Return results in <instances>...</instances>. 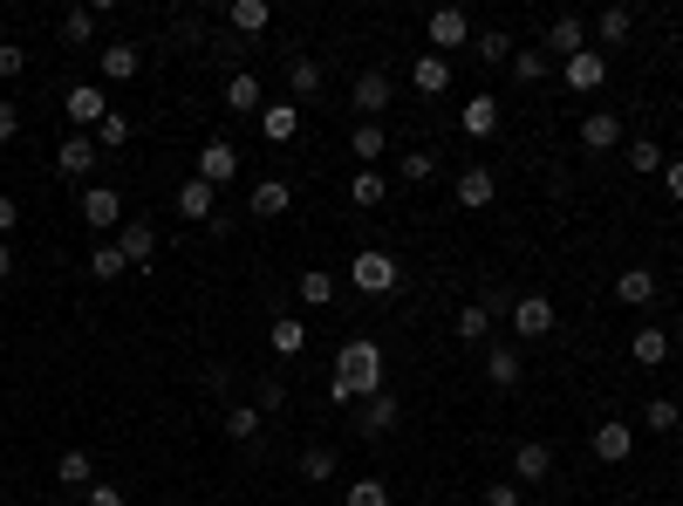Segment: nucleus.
<instances>
[{
  "label": "nucleus",
  "mask_w": 683,
  "mask_h": 506,
  "mask_svg": "<svg viewBox=\"0 0 683 506\" xmlns=\"http://www.w3.org/2000/svg\"><path fill=\"white\" fill-rule=\"evenodd\" d=\"M459 123H465V131H472V137H492V131H499V96H472V104H465V117H459Z\"/></svg>",
  "instance_id": "obj_30"
},
{
  "label": "nucleus",
  "mask_w": 683,
  "mask_h": 506,
  "mask_svg": "<svg viewBox=\"0 0 683 506\" xmlns=\"http://www.w3.org/2000/svg\"><path fill=\"white\" fill-rule=\"evenodd\" d=\"M89 506H123V486H110V479H96V486H89Z\"/></svg>",
  "instance_id": "obj_51"
},
{
  "label": "nucleus",
  "mask_w": 683,
  "mask_h": 506,
  "mask_svg": "<svg viewBox=\"0 0 683 506\" xmlns=\"http://www.w3.org/2000/svg\"><path fill=\"white\" fill-rule=\"evenodd\" d=\"M349 104L369 110V123H376V110H390V75L383 69H363L356 83H349Z\"/></svg>",
  "instance_id": "obj_10"
},
{
  "label": "nucleus",
  "mask_w": 683,
  "mask_h": 506,
  "mask_svg": "<svg viewBox=\"0 0 683 506\" xmlns=\"http://www.w3.org/2000/svg\"><path fill=\"white\" fill-rule=\"evenodd\" d=\"M21 69H28V48H21V41H0V83H14Z\"/></svg>",
  "instance_id": "obj_47"
},
{
  "label": "nucleus",
  "mask_w": 683,
  "mask_h": 506,
  "mask_svg": "<svg viewBox=\"0 0 683 506\" xmlns=\"http://www.w3.org/2000/svg\"><path fill=\"white\" fill-rule=\"evenodd\" d=\"M376 390H390V363H383V342L369 336H349L336 349V376H328V403H363Z\"/></svg>",
  "instance_id": "obj_1"
},
{
  "label": "nucleus",
  "mask_w": 683,
  "mask_h": 506,
  "mask_svg": "<svg viewBox=\"0 0 683 506\" xmlns=\"http://www.w3.org/2000/svg\"><path fill=\"white\" fill-rule=\"evenodd\" d=\"M676 336H683V315H676Z\"/></svg>",
  "instance_id": "obj_56"
},
{
  "label": "nucleus",
  "mask_w": 683,
  "mask_h": 506,
  "mask_svg": "<svg viewBox=\"0 0 683 506\" xmlns=\"http://www.w3.org/2000/svg\"><path fill=\"white\" fill-rule=\"evenodd\" d=\"M588 445H595V459H601V466H622L629 451H636V432H629L622 418H609V424H595V438H588Z\"/></svg>",
  "instance_id": "obj_9"
},
{
  "label": "nucleus",
  "mask_w": 683,
  "mask_h": 506,
  "mask_svg": "<svg viewBox=\"0 0 683 506\" xmlns=\"http://www.w3.org/2000/svg\"><path fill=\"white\" fill-rule=\"evenodd\" d=\"M294 131H301V110H294V104H267V110H260V137H267V144H288Z\"/></svg>",
  "instance_id": "obj_23"
},
{
  "label": "nucleus",
  "mask_w": 683,
  "mask_h": 506,
  "mask_svg": "<svg viewBox=\"0 0 683 506\" xmlns=\"http://www.w3.org/2000/svg\"><path fill=\"white\" fill-rule=\"evenodd\" d=\"M349 198H356V206H383V198H390L383 171H356V179H349Z\"/></svg>",
  "instance_id": "obj_35"
},
{
  "label": "nucleus",
  "mask_w": 683,
  "mask_h": 506,
  "mask_svg": "<svg viewBox=\"0 0 683 506\" xmlns=\"http://www.w3.org/2000/svg\"><path fill=\"white\" fill-rule=\"evenodd\" d=\"M192 179H206L212 192H219V185H233V179H240V150L225 144V137H212L206 150H198V171H192Z\"/></svg>",
  "instance_id": "obj_3"
},
{
  "label": "nucleus",
  "mask_w": 683,
  "mask_h": 506,
  "mask_svg": "<svg viewBox=\"0 0 683 506\" xmlns=\"http://www.w3.org/2000/svg\"><path fill=\"white\" fill-rule=\"evenodd\" d=\"M472 48H478V62H505V56H513V41H505V35H472Z\"/></svg>",
  "instance_id": "obj_48"
},
{
  "label": "nucleus",
  "mask_w": 683,
  "mask_h": 506,
  "mask_svg": "<svg viewBox=\"0 0 683 506\" xmlns=\"http://www.w3.org/2000/svg\"><path fill=\"white\" fill-rule=\"evenodd\" d=\"M547 472H553V451H547L540 438H526V445L513 451V479H520V486H547Z\"/></svg>",
  "instance_id": "obj_14"
},
{
  "label": "nucleus",
  "mask_w": 683,
  "mask_h": 506,
  "mask_svg": "<svg viewBox=\"0 0 683 506\" xmlns=\"http://www.w3.org/2000/svg\"><path fill=\"white\" fill-rule=\"evenodd\" d=\"M451 336H459V342H486L492 336V315L472 301V309H459V328H451Z\"/></svg>",
  "instance_id": "obj_40"
},
{
  "label": "nucleus",
  "mask_w": 683,
  "mask_h": 506,
  "mask_svg": "<svg viewBox=\"0 0 683 506\" xmlns=\"http://www.w3.org/2000/svg\"><path fill=\"white\" fill-rule=\"evenodd\" d=\"M513 75H520V83H547V56H534V48H513Z\"/></svg>",
  "instance_id": "obj_44"
},
{
  "label": "nucleus",
  "mask_w": 683,
  "mask_h": 506,
  "mask_svg": "<svg viewBox=\"0 0 683 506\" xmlns=\"http://www.w3.org/2000/svg\"><path fill=\"white\" fill-rule=\"evenodd\" d=\"M56 479H62V486H75V493H89L96 486V466H89V451H62V459H56Z\"/></svg>",
  "instance_id": "obj_25"
},
{
  "label": "nucleus",
  "mask_w": 683,
  "mask_h": 506,
  "mask_svg": "<svg viewBox=\"0 0 683 506\" xmlns=\"http://www.w3.org/2000/svg\"><path fill=\"white\" fill-rule=\"evenodd\" d=\"M629 171L656 179V171H663V144H656V137H636V144H629Z\"/></svg>",
  "instance_id": "obj_38"
},
{
  "label": "nucleus",
  "mask_w": 683,
  "mask_h": 506,
  "mask_svg": "<svg viewBox=\"0 0 683 506\" xmlns=\"http://www.w3.org/2000/svg\"><path fill=\"white\" fill-rule=\"evenodd\" d=\"M301 479H315V486H321V479H336V451L308 445V451H301Z\"/></svg>",
  "instance_id": "obj_42"
},
{
  "label": "nucleus",
  "mask_w": 683,
  "mask_h": 506,
  "mask_svg": "<svg viewBox=\"0 0 683 506\" xmlns=\"http://www.w3.org/2000/svg\"><path fill=\"white\" fill-rule=\"evenodd\" d=\"M117 253L131 267H150V253H158V226H144V219H123V233H117Z\"/></svg>",
  "instance_id": "obj_12"
},
{
  "label": "nucleus",
  "mask_w": 683,
  "mask_h": 506,
  "mask_svg": "<svg viewBox=\"0 0 683 506\" xmlns=\"http://www.w3.org/2000/svg\"><path fill=\"white\" fill-rule=\"evenodd\" d=\"M526 493H520V479H492L486 486V506H520Z\"/></svg>",
  "instance_id": "obj_49"
},
{
  "label": "nucleus",
  "mask_w": 683,
  "mask_h": 506,
  "mask_svg": "<svg viewBox=\"0 0 683 506\" xmlns=\"http://www.w3.org/2000/svg\"><path fill=\"white\" fill-rule=\"evenodd\" d=\"M89 274L96 281H123V274H131V261H123L117 246H96V261H89Z\"/></svg>",
  "instance_id": "obj_43"
},
{
  "label": "nucleus",
  "mask_w": 683,
  "mask_h": 506,
  "mask_svg": "<svg viewBox=\"0 0 683 506\" xmlns=\"http://www.w3.org/2000/svg\"><path fill=\"white\" fill-rule=\"evenodd\" d=\"M356 418H363V432H390V424H397V397H390V390L363 397V403H356Z\"/></svg>",
  "instance_id": "obj_29"
},
{
  "label": "nucleus",
  "mask_w": 683,
  "mask_h": 506,
  "mask_svg": "<svg viewBox=\"0 0 683 506\" xmlns=\"http://www.w3.org/2000/svg\"><path fill=\"white\" fill-rule=\"evenodd\" d=\"M281 403H288V390H281V384H260V397H253V411L267 418V411H281Z\"/></svg>",
  "instance_id": "obj_50"
},
{
  "label": "nucleus",
  "mask_w": 683,
  "mask_h": 506,
  "mask_svg": "<svg viewBox=\"0 0 683 506\" xmlns=\"http://www.w3.org/2000/svg\"><path fill=\"white\" fill-rule=\"evenodd\" d=\"M14 131H21V110L8 104V96H0V144H14Z\"/></svg>",
  "instance_id": "obj_52"
},
{
  "label": "nucleus",
  "mask_w": 683,
  "mask_h": 506,
  "mask_svg": "<svg viewBox=\"0 0 683 506\" xmlns=\"http://www.w3.org/2000/svg\"><path fill=\"white\" fill-rule=\"evenodd\" d=\"M492 198H499V179H492L486 165H465V171H459V206L478 213V206H492Z\"/></svg>",
  "instance_id": "obj_16"
},
{
  "label": "nucleus",
  "mask_w": 683,
  "mask_h": 506,
  "mask_svg": "<svg viewBox=\"0 0 683 506\" xmlns=\"http://www.w3.org/2000/svg\"><path fill=\"white\" fill-rule=\"evenodd\" d=\"M581 144L588 150H615L622 144V110H588L581 117Z\"/></svg>",
  "instance_id": "obj_15"
},
{
  "label": "nucleus",
  "mask_w": 683,
  "mask_h": 506,
  "mask_svg": "<svg viewBox=\"0 0 683 506\" xmlns=\"http://www.w3.org/2000/svg\"><path fill=\"white\" fill-rule=\"evenodd\" d=\"M561 83H568V89H581V96H588V89H601V83H609V56L581 48V56H568V62H561Z\"/></svg>",
  "instance_id": "obj_7"
},
{
  "label": "nucleus",
  "mask_w": 683,
  "mask_h": 506,
  "mask_svg": "<svg viewBox=\"0 0 683 506\" xmlns=\"http://www.w3.org/2000/svg\"><path fill=\"white\" fill-rule=\"evenodd\" d=\"M581 48H588V21H581V14H561V21H553V28H547V56H581Z\"/></svg>",
  "instance_id": "obj_18"
},
{
  "label": "nucleus",
  "mask_w": 683,
  "mask_h": 506,
  "mask_svg": "<svg viewBox=\"0 0 683 506\" xmlns=\"http://www.w3.org/2000/svg\"><path fill=\"white\" fill-rule=\"evenodd\" d=\"M294 288L308 309H321V301H336V274H294Z\"/></svg>",
  "instance_id": "obj_41"
},
{
  "label": "nucleus",
  "mask_w": 683,
  "mask_h": 506,
  "mask_svg": "<svg viewBox=\"0 0 683 506\" xmlns=\"http://www.w3.org/2000/svg\"><path fill=\"white\" fill-rule=\"evenodd\" d=\"M225 438L253 445V438H260V411H253V403H233V411H225Z\"/></svg>",
  "instance_id": "obj_36"
},
{
  "label": "nucleus",
  "mask_w": 683,
  "mask_h": 506,
  "mask_svg": "<svg viewBox=\"0 0 683 506\" xmlns=\"http://www.w3.org/2000/svg\"><path fill=\"white\" fill-rule=\"evenodd\" d=\"M83 226H96V233L123 226V192H117V185H89V192H83Z\"/></svg>",
  "instance_id": "obj_6"
},
{
  "label": "nucleus",
  "mask_w": 683,
  "mask_h": 506,
  "mask_svg": "<svg viewBox=\"0 0 683 506\" xmlns=\"http://www.w3.org/2000/svg\"><path fill=\"white\" fill-rule=\"evenodd\" d=\"M288 206H294L288 179H260V185H253V219H281Z\"/></svg>",
  "instance_id": "obj_21"
},
{
  "label": "nucleus",
  "mask_w": 683,
  "mask_h": 506,
  "mask_svg": "<svg viewBox=\"0 0 683 506\" xmlns=\"http://www.w3.org/2000/svg\"><path fill=\"white\" fill-rule=\"evenodd\" d=\"M96 69H103V83H131V75L144 69V48L137 41H110L103 56H96Z\"/></svg>",
  "instance_id": "obj_13"
},
{
  "label": "nucleus",
  "mask_w": 683,
  "mask_h": 506,
  "mask_svg": "<svg viewBox=\"0 0 683 506\" xmlns=\"http://www.w3.org/2000/svg\"><path fill=\"white\" fill-rule=\"evenodd\" d=\"M349 150H356V158L369 165V158H383L390 150V137H383V123H356V137H349Z\"/></svg>",
  "instance_id": "obj_37"
},
{
  "label": "nucleus",
  "mask_w": 683,
  "mask_h": 506,
  "mask_svg": "<svg viewBox=\"0 0 683 506\" xmlns=\"http://www.w3.org/2000/svg\"><path fill=\"white\" fill-rule=\"evenodd\" d=\"M267 342H273V357H301L308 349V322H294V315H281L267 328Z\"/></svg>",
  "instance_id": "obj_26"
},
{
  "label": "nucleus",
  "mask_w": 683,
  "mask_h": 506,
  "mask_svg": "<svg viewBox=\"0 0 683 506\" xmlns=\"http://www.w3.org/2000/svg\"><path fill=\"white\" fill-rule=\"evenodd\" d=\"M349 281H356L363 294H397V288H403V267L390 261L383 246H363L356 261H349Z\"/></svg>",
  "instance_id": "obj_2"
},
{
  "label": "nucleus",
  "mask_w": 683,
  "mask_h": 506,
  "mask_svg": "<svg viewBox=\"0 0 683 506\" xmlns=\"http://www.w3.org/2000/svg\"><path fill=\"white\" fill-rule=\"evenodd\" d=\"M615 301L622 309H649L656 301V267H622L615 274Z\"/></svg>",
  "instance_id": "obj_17"
},
{
  "label": "nucleus",
  "mask_w": 683,
  "mask_h": 506,
  "mask_svg": "<svg viewBox=\"0 0 683 506\" xmlns=\"http://www.w3.org/2000/svg\"><path fill=\"white\" fill-rule=\"evenodd\" d=\"M89 171H96V137L69 131L62 150H56V179H89Z\"/></svg>",
  "instance_id": "obj_8"
},
{
  "label": "nucleus",
  "mask_w": 683,
  "mask_h": 506,
  "mask_svg": "<svg viewBox=\"0 0 683 506\" xmlns=\"http://www.w3.org/2000/svg\"><path fill=\"white\" fill-rule=\"evenodd\" d=\"M486 376H492V384H499V390H513V384H520V376H526V363H520V349H505V342H499V349H486Z\"/></svg>",
  "instance_id": "obj_24"
},
{
  "label": "nucleus",
  "mask_w": 683,
  "mask_h": 506,
  "mask_svg": "<svg viewBox=\"0 0 683 506\" xmlns=\"http://www.w3.org/2000/svg\"><path fill=\"white\" fill-rule=\"evenodd\" d=\"M513 336H526V342L553 336V301H547V294H520V301H513Z\"/></svg>",
  "instance_id": "obj_4"
},
{
  "label": "nucleus",
  "mask_w": 683,
  "mask_h": 506,
  "mask_svg": "<svg viewBox=\"0 0 683 506\" xmlns=\"http://www.w3.org/2000/svg\"><path fill=\"white\" fill-rule=\"evenodd\" d=\"M349 506H390V486L383 479H356V486H349Z\"/></svg>",
  "instance_id": "obj_45"
},
{
  "label": "nucleus",
  "mask_w": 683,
  "mask_h": 506,
  "mask_svg": "<svg viewBox=\"0 0 683 506\" xmlns=\"http://www.w3.org/2000/svg\"><path fill=\"white\" fill-rule=\"evenodd\" d=\"M225 21H233V35H267L273 8H267V0H233V14H225Z\"/></svg>",
  "instance_id": "obj_28"
},
{
  "label": "nucleus",
  "mask_w": 683,
  "mask_h": 506,
  "mask_svg": "<svg viewBox=\"0 0 683 506\" xmlns=\"http://www.w3.org/2000/svg\"><path fill=\"white\" fill-rule=\"evenodd\" d=\"M411 83H417V96H444L451 89V62L444 56H417L411 62Z\"/></svg>",
  "instance_id": "obj_20"
},
{
  "label": "nucleus",
  "mask_w": 683,
  "mask_h": 506,
  "mask_svg": "<svg viewBox=\"0 0 683 506\" xmlns=\"http://www.w3.org/2000/svg\"><path fill=\"white\" fill-rule=\"evenodd\" d=\"M629 357H636L643 370H656L670 357V328H636V336H629Z\"/></svg>",
  "instance_id": "obj_22"
},
{
  "label": "nucleus",
  "mask_w": 683,
  "mask_h": 506,
  "mask_svg": "<svg viewBox=\"0 0 683 506\" xmlns=\"http://www.w3.org/2000/svg\"><path fill=\"white\" fill-rule=\"evenodd\" d=\"M225 110H260V83H253V75L246 69H233V75H225Z\"/></svg>",
  "instance_id": "obj_31"
},
{
  "label": "nucleus",
  "mask_w": 683,
  "mask_h": 506,
  "mask_svg": "<svg viewBox=\"0 0 683 506\" xmlns=\"http://www.w3.org/2000/svg\"><path fill=\"white\" fill-rule=\"evenodd\" d=\"M62 41H69V48H89V41H96V8H69V14H62Z\"/></svg>",
  "instance_id": "obj_33"
},
{
  "label": "nucleus",
  "mask_w": 683,
  "mask_h": 506,
  "mask_svg": "<svg viewBox=\"0 0 683 506\" xmlns=\"http://www.w3.org/2000/svg\"><path fill=\"white\" fill-rule=\"evenodd\" d=\"M179 213L212 226V185H206V179H179Z\"/></svg>",
  "instance_id": "obj_27"
},
{
  "label": "nucleus",
  "mask_w": 683,
  "mask_h": 506,
  "mask_svg": "<svg viewBox=\"0 0 683 506\" xmlns=\"http://www.w3.org/2000/svg\"><path fill=\"white\" fill-rule=\"evenodd\" d=\"M643 424H649V432H676V424H683V403H676V397H649V403H643Z\"/></svg>",
  "instance_id": "obj_34"
},
{
  "label": "nucleus",
  "mask_w": 683,
  "mask_h": 506,
  "mask_svg": "<svg viewBox=\"0 0 683 506\" xmlns=\"http://www.w3.org/2000/svg\"><path fill=\"white\" fill-rule=\"evenodd\" d=\"M8 274H14V246L0 240V281H8Z\"/></svg>",
  "instance_id": "obj_55"
},
{
  "label": "nucleus",
  "mask_w": 683,
  "mask_h": 506,
  "mask_svg": "<svg viewBox=\"0 0 683 506\" xmlns=\"http://www.w3.org/2000/svg\"><path fill=\"white\" fill-rule=\"evenodd\" d=\"M424 28H431V48H438V56H459V48L472 41V21H465V8H438L431 21H424Z\"/></svg>",
  "instance_id": "obj_5"
},
{
  "label": "nucleus",
  "mask_w": 683,
  "mask_h": 506,
  "mask_svg": "<svg viewBox=\"0 0 683 506\" xmlns=\"http://www.w3.org/2000/svg\"><path fill=\"white\" fill-rule=\"evenodd\" d=\"M595 35L609 41V48H622L629 35H636V14H629V8H609V14H595Z\"/></svg>",
  "instance_id": "obj_32"
},
{
  "label": "nucleus",
  "mask_w": 683,
  "mask_h": 506,
  "mask_svg": "<svg viewBox=\"0 0 683 506\" xmlns=\"http://www.w3.org/2000/svg\"><path fill=\"white\" fill-rule=\"evenodd\" d=\"M403 179H411V185H431V179H438V158H431V150H411V158H403Z\"/></svg>",
  "instance_id": "obj_46"
},
{
  "label": "nucleus",
  "mask_w": 683,
  "mask_h": 506,
  "mask_svg": "<svg viewBox=\"0 0 683 506\" xmlns=\"http://www.w3.org/2000/svg\"><path fill=\"white\" fill-rule=\"evenodd\" d=\"M14 226H21V213H14V198H0V240H8V233H14Z\"/></svg>",
  "instance_id": "obj_54"
},
{
  "label": "nucleus",
  "mask_w": 683,
  "mask_h": 506,
  "mask_svg": "<svg viewBox=\"0 0 683 506\" xmlns=\"http://www.w3.org/2000/svg\"><path fill=\"white\" fill-rule=\"evenodd\" d=\"M663 185H670V198L683 206V158H670V165H663Z\"/></svg>",
  "instance_id": "obj_53"
},
{
  "label": "nucleus",
  "mask_w": 683,
  "mask_h": 506,
  "mask_svg": "<svg viewBox=\"0 0 683 506\" xmlns=\"http://www.w3.org/2000/svg\"><path fill=\"white\" fill-rule=\"evenodd\" d=\"M103 117H110V104H103V89H96V83H75L69 89V123H75V131H96Z\"/></svg>",
  "instance_id": "obj_11"
},
{
  "label": "nucleus",
  "mask_w": 683,
  "mask_h": 506,
  "mask_svg": "<svg viewBox=\"0 0 683 506\" xmlns=\"http://www.w3.org/2000/svg\"><path fill=\"white\" fill-rule=\"evenodd\" d=\"M321 62L315 56H288V89H294V104H308V96H321Z\"/></svg>",
  "instance_id": "obj_19"
},
{
  "label": "nucleus",
  "mask_w": 683,
  "mask_h": 506,
  "mask_svg": "<svg viewBox=\"0 0 683 506\" xmlns=\"http://www.w3.org/2000/svg\"><path fill=\"white\" fill-rule=\"evenodd\" d=\"M123 144H131V117L110 110L103 123H96V150H123Z\"/></svg>",
  "instance_id": "obj_39"
}]
</instances>
